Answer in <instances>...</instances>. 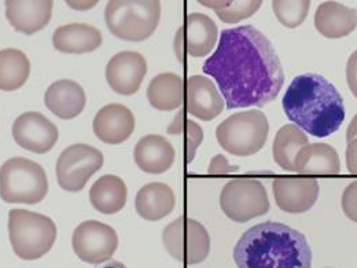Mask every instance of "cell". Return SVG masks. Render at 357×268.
<instances>
[{
	"mask_svg": "<svg viewBox=\"0 0 357 268\" xmlns=\"http://www.w3.org/2000/svg\"><path fill=\"white\" fill-rule=\"evenodd\" d=\"M202 70L213 77L228 109L263 107L279 95L284 72L275 47L252 25L224 29Z\"/></svg>",
	"mask_w": 357,
	"mask_h": 268,
	"instance_id": "obj_1",
	"label": "cell"
},
{
	"mask_svg": "<svg viewBox=\"0 0 357 268\" xmlns=\"http://www.w3.org/2000/svg\"><path fill=\"white\" fill-rule=\"evenodd\" d=\"M282 105L284 114L296 127L316 137L337 133L345 120L340 91L316 73L297 76L286 89Z\"/></svg>",
	"mask_w": 357,
	"mask_h": 268,
	"instance_id": "obj_2",
	"label": "cell"
},
{
	"mask_svg": "<svg viewBox=\"0 0 357 268\" xmlns=\"http://www.w3.org/2000/svg\"><path fill=\"white\" fill-rule=\"evenodd\" d=\"M238 268H311L312 251L297 230L276 222L249 228L234 249Z\"/></svg>",
	"mask_w": 357,
	"mask_h": 268,
	"instance_id": "obj_3",
	"label": "cell"
},
{
	"mask_svg": "<svg viewBox=\"0 0 357 268\" xmlns=\"http://www.w3.org/2000/svg\"><path fill=\"white\" fill-rule=\"evenodd\" d=\"M161 3L157 0H112L105 8L109 31L127 42H143L157 29Z\"/></svg>",
	"mask_w": 357,
	"mask_h": 268,
	"instance_id": "obj_4",
	"label": "cell"
},
{
	"mask_svg": "<svg viewBox=\"0 0 357 268\" xmlns=\"http://www.w3.org/2000/svg\"><path fill=\"white\" fill-rule=\"evenodd\" d=\"M56 225L51 218L26 209L8 212V237L14 253L22 260H38L56 241Z\"/></svg>",
	"mask_w": 357,
	"mask_h": 268,
	"instance_id": "obj_5",
	"label": "cell"
},
{
	"mask_svg": "<svg viewBox=\"0 0 357 268\" xmlns=\"http://www.w3.org/2000/svg\"><path fill=\"white\" fill-rule=\"evenodd\" d=\"M48 193L45 168L28 158L13 157L0 167V197L8 204H39Z\"/></svg>",
	"mask_w": 357,
	"mask_h": 268,
	"instance_id": "obj_6",
	"label": "cell"
},
{
	"mask_svg": "<svg viewBox=\"0 0 357 268\" xmlns=\"http://www.w3.org/2000/svg\"><path fill=\"white\" fill-rule=\"evenodd\" d=\"M269 123L260 110H246L225 119L216 128V139L225 151L238 157L259 153L267 143Z\"/></svg>",
	"mask_w": 357,
	"mask_h": 268,
	"instance_id": "obj_7",
	"label": "cell"
},
{
	"mask_svg": "<svg viewBox=\"0 0 357 268\" xmlns=\"http://www.w3.org/2000/svg\"><path fill=\"white\" fill-rule=\"evenodd\" d=\"M168 253L180 263L194 266L206 260L211 252V237L195 219L180 216L168 224L162 232Z\"/></svg>",
	"mask_w": 357,
	"mask_h": 268,
	"instance_id": "obj_8",
	"label": "cell"
},
{
	"mask_svg": "<svg viewBox=\"0 0 357 268\" xmlns=\"http://www.w3.org/2000/svg\"><path fill=\"white\" fill-rule=\"evenodd\" d=\"M220 207L224 215L232 222L246 223L269 211L267 190L256 179H234L222 190Z\"/></svg>",
	"mask_w": 357,
	"mask_h": 268,
	"instance_id": "obj_9",
	"label": "cell"
},
{
	"mask_svg": "<svg viewBox=\"0 0 357 268\" xmlns=\"http://www.w3.org/2000/svg\"><path fill=\"white\" fill-rule=\"evenodd\" d=\"M103 161L102 151L86 143L66 147L56 161L59 186L70 193L82 191L91 177L103 167Z\"/></svg>",
	"mask_w": 357,
	"mask_h": 268,
	"instance_id": "obj_10",
	"label": "cell"
},
{
	"mask_svg": "<svg viewBox=\"0 0 357 268\" xmlns=\"http://www.w3.org/2000/svg\"><path fill=\"white\" fill-rule=\"evenodd\" d=\"M72 246L76 256L89 265H100L113 258L119 235L113 227L98 221L79 224L73 231Z\"/></svg>",
	"mask_w": 357,
	"mask_h": 268,
	"instance_id": "obj_11",
	"label": "cell"
},
{
	"mask_svg": "<svg viewBox=\"0 0 357 268\" xmlns=\"http://www.w3.org/2000/svg\"><path fill=\"white\" fill-rule=\"evenodd\" d=\"M219 31L215 21L202 13H192L178 28L175 39V51L178 59L184 61L188 54L194 58L206 57L218 43Z\"/></svg>",
	"mask_w": 357,
	"mask_h": 268,
	"instance_id": "obj_12",
	"label": "cell"
},
{
	"mask_svg": "<svg viewBox=\"0 0 357 268\" xmlns=\"http://www.w3.org/2000/svg\"><path fill=\"white\" fill-rule=\"evenodd\" d=\"M13 137L22 149L36 154H45L56 144L59 131L45 114L26 112L14 121Z\"/></svg>",
	"mask_w": 357,
	"mask_h": 268,
	"instance_id": "obj_13",
	"label": "cell"
},
{
	"mask_svg": "<svg viewBox=\"0 0 357 268\" xmlns=\"http://www.w3.org/2000/svg\"><path fill=\"white\" fill-rule=\"evenodd\" d=\"M275 202L283 212L304 214L319 198V181L310 177H280L272 183Z\"/></svg>",
	"mask_w": 357,
	"mask_h": 268,
	"instance_id": "obj_14",
	"label": "cell"
},
{
	"mask_svg": "<svg viewBox=\"0 0 357 268\" xmlns=\"http://www.w3.org/2000/svg\"><path fill=\"white\" fill-rule=\"evenodd\" d=\"M147 75V61L136 51H121L106 65V80L120 95L136 94Z\"/></svg>",
	"mask_w": 357,
	"mask_h": 268,
	"instance_id": "obj_15",
	"label": "cell"
},
{
	"mask_svg": "<svg viewBox=\"0 0 357 268\" xmlns=\"http://www.w3.org/2000/svg\"><path fill=\"white\" fill-rule=\"evenodd\" d=\"M92 130L99 140L107 144H120L134 134V113L121 103L106 105L95 114Z\"/></svg>",
	"mask_w": 357,
	"mask_h": 268,
	"instance_id": "obj_16",
	"label": "cell"
},
{
	"mask_svg": "<svg viewBox=\"0 0 357 268\" xmlns=\"http://www.w3.org/2000/svg\"><path fill=\"white\" fill-rule=\"evenodd\" d=\"M4 4L6 17L17 32L33 35L45 29L51 21L52 0H7Z\"/></svg>",
	"mask_w": 357,
	"mask_h": 268,
	"instance_id": "obj_17",
	"label": "cell"
},
{
	"mask_svg": "<svg viewBox=\"0 0 357 268\" xmlns=\"http://www.w3.org/2000/svg\"><path fill=\"white\" fill-rule=\"evenodd\" d=\"M224 100L215 83L205 76H191L187 82V112L202 120L212 121L223 112Z\"/></svg>",
	"mask_w": 357,
	"mask_h": 268,
	"instance_id": "obj_18",
	"label": "cell"
},
{
	"mask_svg": "<svg viewBox=\"0 0 357 268\" xmlns=\"http://www.w3.org/2000/svg\"><path fill=\"white\" fill-rule=\"evenodd\" d=\"M134 158L143 172L160 175L174 165L175 147L165 136L146 135L136 143Z\"/></svg>",
	"mask_w": 357,
	"mask_h": 268,
	"instance_id": "obj_19",
	"label": "cell"
},
{
	"mask_svg": "<svg viewBox=\"0 0 357 268\" xmlns=\"http://www.w3.org/2000/svg\"><path fill=\"white\" fill-rule=\"evenodd\" d=\"M356 10L338 1H324L314 13V28L327 39H341L356 29Z\"/></svg>",
	"mask_w": 357,
	"mask_h": 268,
	"instance_id": "obj_20",
	"label": "cell"
},
{
	"mask_svg": "<svg viewBox=\"0 0 357 268\" xmlns=\"http://www.w3.org/2000/svg\"><path fill=\"white\" fill-rule=\"evenodd\" d=\"M45 103L47 109L56 117L72 120L84 110L87 96L77 82L58 80L45 91Z\"/></svg>",
	"mask_w": 357,
	"mask_h": 268,
	"instance_id": "obj_21",
	"label": "cell"
},
{
	"mask_svg": "<svg viewBox=\"0 0 357 268\" xmlns=\"http://www.w3.org/2000/svg\"><path fill=\"white\" fill-rule=\"evenodd\" d=\"M294 171L307 177H334L341 171V160L333 146L327 143H308L298 151Z\"/></svg>",
	"mask_w": 357,
	"mask_h": 268,
	"instance_id": "obj_22",
	"label": "cell"
},
{
	"mask_svg": "<svg viewBox=\"0 0 357 268\" xmlns=\"http://www.w3.org/2000/svg\"><path fill=\"white\" fill-rule=\"evenodd\" d=\"M176 204L174 190L165 183H149L143 186L135 198V208L140 218L149 222H158L168 216Z\"/></svg>",
	"mask_w": 357,
	"mask_h": 268,
	"instance_id": "obj_23",
	"label": "cell"
},
{
	"mask_svg": "<svg viewBox=\"0 0 357 268\" xmlns=\"http://www.w3.org/2000/svg\"><path fill=\"white\" fill-rule=\"evenodd\" d=\"M103 42L99 29L89 24H68L52 35L55 50L65 54H86L99 48Z\"/></svg>",
	"mask_w": 357,
	"mask_h": 268,
	"instance_id": "obj_24",
	"label": "cell"
},
{
	"mask_svg": "<svg viewBox=\"0 0 357 268\" xmlns=\"http://www.w3.org/2000/svg\"><path fill=\"white\" fill-rule=\"evenodd\" d=\"M128 190L126 181L116 175H103L89 190L92 207L103 215H114L127 204Z\"/></svg>",
	"mask_w": 357,
	"mask_h": 268,
	"instance_id": "obj_25",
	"label": "cell"
},
{
	"mask_svg": "<svg viewBox=\"0 0 357 268\" xmlns=\"http://www.w3.org/2000/svg\"><path fill=\"white\" fill-rule=\"evenodd\" d=\"M147 99L150 105L161 112H172L183 105L184 82L172 72L160 73L147 87Z\"/></svg>",
	"mask_w": 357,
	"mask_h": 268,
	"instance_id": "obj_26",
	"label": "cell"
},
{
	"mask_svg": "<svg viewBox=\"0 0 357 268\" xmlns=\"http://www.w3.org/2000/svg\"><path fill=\"white\" fill-rule=\"evenodd\" d=\"M31 75V62L25 52L17 48L0 51V89L15 91L21 89Z\"/></svg>",
	"mask_w": 357,
	"mask_h": 268,
	"instance_id": "obj_27",
	"label": "cell"
},
{
	"mask_svg": "<svg viewBox=\"0 0 357 268\" xmlns=\"http://www.w3.org/2000/svg\"><path fill=\"white\" fill-rule=\"evenodd\" d=\"M310 143L308 136L296 126H283L275 136L272 154L273 161L284 171H294L298 151Z\"/></svg>",
	"mask_w": 357,
	"mask_h": 268,
	"instance_id": "obj_28",
	"label": "cell"
},
{
	"mask_svg": "<svg viewBox=\"0 0 357 268\" xmlns=\"http://www.w3.org/2000/svg\"><path fill=\"white\" fill-rule=\"evenodd\" d=\"M202 6L215 10L218 17L225 24H236L242 20L250 18L263 4L261 0L248 1H199Z\"/></svg>",
	"mask_w": 357,
	"mask_h": 268,
	"instance_id": "obj_29",
	"label": "cell"
},
{
	"mask_svg": "<svg viewBox=\"0 0 357 268\" xmlns=\"http://www.w3.org/2000/svg\"><path fill=\"white\" fill-rule=\"evenodd\" d=\"M311 8L310 0L301 1H286V0H273L272 10L278 18V21L289 28H298L307 18Z\"/></svg>",
	"mask_w": 357,
	"mask_h": 268,
	"instance_id": "obj_30",
	"label": "cell"
},
{
	"mask_svg": "<svg viewBox=\"0 0 357 268\" xmlns=\"http://www.w3.org/2000/svg\"><path fill=\"white\" fill-rule=\"evenodd\" d=\"M168 133L175 135L187 134V136H184L185 149H187V164L192 163L195 153L204 140L202 128L192 120L185 119L183 112H178L174 123L168 127Z\"/></svg>",
	"mask_w": 357,
	"mask_h": 268,
	"instance_id": "obj_31",
	"label": "cell"
},
{
	"mask_svg": "<svg viewBox=\"0 0 357 268\" xmlns=\"http://www.w3.org/2000/svg\"><path fill=\"white\" fill-rule=\"evenodd\" d=\"M356 183L349 184L342 195V208L354 222H356Z\"/></svg>",
	"mask_w": 357,
	"mask_h": 268,
	"instance_id": "obj_32",
	"label": "cell"
},
{
	"mask_svg": "<svg viewBox=\"0 0 357 268\" xmlns=\"http://www.w3.org/2000/svg\"><path fill=\"white\" fill-rule=\"evenodd\" d=\"M238 171V167L236 165H231L227 158L222 156V154H218L213 157L211 165H209V170H208V174L209 175H228V174H234Z\"/></svg>",
	"mask_w": 357,
	"mask_h": 268,
	"instance_id": "obj_33",
	"label": "cell"
},
{
	"mask_svg": "<svg viewBox=\"0 0 357 268\" xmlns=\"http://www.w3.org/2000/svg\"><path fill=\"white\" fill-rule=\"evenodd\" d=\"M98 268H127L126 267V265H123L121 262H116V260H110L107 265H105V266H102V267Z\"/></svg>",
	"mask_w": 357,
	"mask_h": 268,
	"instance_id": "obj_34",
	"label": "cell"
}]
</instances>
